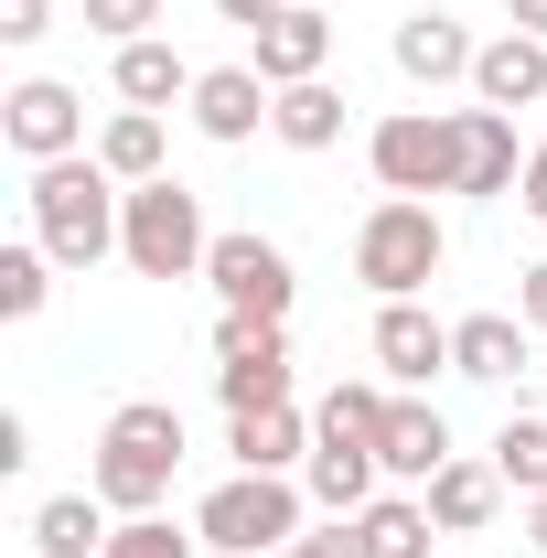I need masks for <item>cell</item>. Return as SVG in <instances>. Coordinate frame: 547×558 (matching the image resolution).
I'll return each instance as SVG.
<instances>
[{
	"instance_id": "1",
	"label": "cell",
	"mask_w": 547,
	"mask_h": 558,
	"mask_svg": "<svg viewBox=\"0 0 547 558\" xmlns=\"http://www.w3.org/2000/svg\"><path fill=\"white\" fill-rule=\"evenodd\" d=\"M33 236L54 247V269H97L119 258V226H130V183L97 161V150H65V161H33Z\"/></svg>"
},
{
	"instance_id": "2",
	"label": "cell",
	"mask_w": 547,
	"mask_h": 558,
	"mask_svg": "<svg viewBox=\"0 0 547 558\" xmlns=\"http://www.w3.org/2000/svg\"><path fill=\"white\" fill-rule=\"evenodd\" d=\"M183 409L172 398H119L108 429H97V462H86V494H108V515H161V494L183 473Z\"/></svg>"
},
{
	"instance_id": "3",
	"label": "cell",
	"mask_w": 547,
	"mask_h": 558,
	"mask_svg": "<svg viewBox=\"0 0 547 558\" xmlns=\"http://www.w3.org/2000/svg\"><path fill=\"white\" fill-rule=\"evenodd\" d=\"M451 258V226L429 215V194H376L365 226H354V279L376 290V301H418L429 279Z\"/></svg>"
},
{
	"instance_id": "4",
	"label": "cell",
	"mask_w": 547,
	"mask_h": 558,
	"mask_svg": "<svg viewBox=\"0 0 547 558\" xmlns=\"http://www.w3.org/2000/svg\"><path fill=\"white\" fill-rule=\"evenodd\" d=\"M119 258L139 279H205L215 258V226H205V194L194 183H130V226H119Z\"/></svg>"
},
{
	"instance_id": "5",
	"label": "cell",
	"mask_w": 547,
	"mask_h": 558,
	"mask_svg": "<svg viewBox=\"0 0 547 558\" xmlns=\"http://www.w3.org/2000/svg\"><path fill=\"white\" fill-rule=\"evenodd\" d=\"M301 505H312V494L290 484V473H226V484L194 505V537L226 548V558H279L301 537Z\"/></svg>"
},
{
	"instance_id": "6",
	"label": "cell",
	"mask_w": 547,
	"mask_h": 558,
	"mask_svg": "<svg viewBox=\"0 0 547 558\" xmlns=\"http://www.w3.org/2000/svg\"><path fill=\"white\" fill-rule=\"evenodd\" d=\"M365 161L387 194H462V108H398L365 130Z\"/></svg>"
},
{
	"instance_id": "7",
	"label": "cell",
	"mask_w": 547,
	"mask_h": 558,
	"mask_svg": "<svg viewBox=\"0 0 547 558\" xmlns=\"http://www.w3.org/2000/svg\"><path fill=\"white\" fill-rule=\"evenodd\" d=\"M290 323H247V312H215V398L226 418L247 409H290Z\"/></svg>"
},
{
	"instance_id": "8",
	"label": "cell",
	"mask_w": 547,
	"mask_h": 558,
	"mask_svg": "<svg viewBox=\"0 0 547 558\" xmlns=\"http://www.w3.org/2000/svg\"><path fill=\"white\" fill-rule=\"evenodd\" d=\"M205 279H215V301H226V312H247V323H290V301H301L290 247L258 236V226H226V236H215V258H205Z\"/></svg>"
},
{
	"instance_id": "9",
	"label": "cell",
	"mask_w": 547,
	"mask_h": 558,
	"mask_svg": "<svg viewBox=\"0 0 547 558\" xmlns=\"http://www.w3.org/2000/svg\"><path fill=\"white\" fill-rule=\"evenodd\" d=\"M0 140H11L22 161H65V150H97V140H86V97H75L65 75H22V86L0 97Z\"/></svg>"
},
{
	"instance_id": "10",
	"label": "cell",
	"mask_w": 547,
	"mask_h": 558,
	"mask_svg": "<svg viewBox=\"0 0 547 558\" xmlns=\"http://www.w3.org/2000/svg\"><path fill=\"white\" fill-rule=\"evenodd\" d=\"M376 376H387V387H429V376H451V323L418 312V301H376Z\"/></svg>"
},
{
	"instance_id": "11",
	"label": "cell",
	"mask_w": 547,
	"mask_h": 558,
	"mask_svg": "<svg viewBox=\"0 0 547 558\" xmlns=\"http://www.w3.org/2000/svg\"><path fill=\"white\" fill-rule=\"evenodd\" d=\"M183 108H194V130H205V140H226V150H236V140H258V130H269L279 86H269L258 65H205Z\"/></svg>"
},
{
	"instance_id": "12",
	"label": "cell",
	"mask_w": 547,
	"mask_h": 558,
	"mask_svg": "<svg viewBox=\"0 0 547 558\" xmlns=\"http://www.w3.org/2000/svg\"><path fill=\"white\" fill-rule=\"evenodd\" d=\"M376 462H387V484H429L440 462H462V451H451V418L429 409L418 387H398V409H387V429H376Z\"/></svg>"
},
{
	"instance_id": "13",
	"label": "cell",
	"mask_w": 547,
	"mask_h": 558,
	"mask_svg": "<svg viewBox=\"0 0 547 558\" xmlns=\"http://www.w3.org/2000/svg\"><path fill=\"white\" fill-rule=\"evenodd\" d=\"M387 54H398V75H409V86H473V65H483V44L451 22V11H409Z\"/></svg>"
},
{
	"instance_id": "14",
	"label": "cell",
	"mask_w": 547,
	"mask_h": 558,
	"mask_svg": "<svg viewBox=\"0 0 547 558\" xmlns=\"http://www.w3.org/2000/svg\"><path fill=\"white\" fill-rule=\"evenodd\" d=\"M526 312H462L451 323V376H473V387H515L526 376Z\"/></svg>"
},
{
	"instance_id": "15",
	"label": "cell",
	"mask_w": 547,
	"mask_h": 558,
	"mask_svg": "<svg viewBox=\"0 0 547 558\" xmlns=\"http://www.w3.org/2000/svg\"><path fill=\"white\" fill-rule=\"evenodd\" d=\"M473 108H505V119H515V108H547V44H537V33H515V22H505V33L483 44Z\"/></svg>"
},
{
	"instance_id": "16",
	"label": "cell",
	"mask_w": 547,
	"mask_h": 558,
	"mask_svg": "<svg viewBox=\"0 0 547 558\" xmlns=\"http://www.w3.org/2000/svg\"><path fill=\"white\" fill-rule=\"evenodd\" d=\"M247 44H258V75H269V86H312V75L333 65V22H323V0H301V11L258 22Z\"/></svg>"
},
{
	"instance_id": "17",
	"label": "cell",
	"mask_w": 547,
	"mask_h": 558,
	"mask_svg": "<svg viewBox=\"0 0 547 558\" xmlns=\"http://www.w3.org/2000/svg\"><path fill=\"white\" fill-rule=\"evenodd\" d=\"M526 161H537V150L515 140L505 108H462V194H483V205H494V194H515V183H526Z\"/></svg>"
},
{
	"instance_id": "18",
	"label": "cell",
	"mask_w": 547,
	"mask_h": 558,
	"mask_svg": "<svg viewBox=\"0 0 547 558\" xmlns=\"http://www.w3.org/2000/svg\"><path fill=\"white\" fill-rule=\"evenodd\" d=\"M387 484V462H376V440H312V462H301V494L323 505V515H365Z\"/></svg>"
},
{
	"instance_id": "19",
	"label": "cell",
	"mask_w": 547,
	"mask_h": 558,
	"mask_svg": "<svg viewBox=\"0 0 547 558\" xmlns=\"http://www.w3.org/2000/svg\"><path fill=\"white\" fill-rule=\"evenodd\" d=\"M312 418H301V398L290 409H247V418H226V451H236V473H301L312 462Z\"/></svg>"
},
{
	"instance_id": "20",
	"label": "cell",
	"mask_w": 547,
	"mask_h": 558,
	"mask_svg": "<svg viewBox=\"0 0 547 558\" xmlns=\"http://www.w3.org/2000/svg\"><path fill=\"white\" fill-rule=\"evenodd\" d=\"M22 537H33V558H108L119 515H108V494H44Z\"/></svg>"
},
{
	"instance_id": "21",
	"label": "cell",
	"mask_w": 547,
	"mask_h": 558,
	"mask_svg": "<svg viewBox=\"0 0 547 558\" xmlns=\"http://www.w3.org/2000/svg\"><path fill=\"white\" fill-rule=\"evenodd\" d=\"M418 494H429V526H440V537H473V526H494V505H505V473L462 451V462H440Z\"/></svg>"
},
{
	"instance_id": "22",
	"label": "cell",
	"mask_w": 547,
	"mask_h": 558,
	"mask_svg": "<svg viewBox=\"0 0 547 558\" xmlns=\"http://www.w3.org/2000/svg\"><path fill=\"white\" fill-rule=\"evenodd\" d=\"M97 161H108L119 183H161V172H172V130H161V108H119V119L97 130Z\"/></svg>"
},
{
	"instance_id": "23",
	"label": "cell",
	"mask_w": 547,
	"mask_h": 558,
	"mask_svg": "<svg viewBox=\"0 0 547 558\" xmlns=\"http://www.w3.org/2000/svg\"><path fill=\"white\" fill-rule=\"evenodd\" d=\"M194 75L205 65H183L161 33L150 44H119V108H172V97H194Z\"/></svg>"
},
{
	"instance_id": "24",
	"label": "cell",
	"mask_w": 547,
	"mask_h": 558,
	"mask_svg": "<svg viewBox=\"0 0 547 558\" xmlns=\"http://www.w3.org/2000/svg\"><path fill=\"white\" fill-rule=\"evenodd\" d=\"M269 140H290V150H333V140H343V86H333V75H312V86H279Z\"/></svg>"
},
{
	"instance_id": "25",
	"label": "cell",
	"mask_w": 547,
	"mask_h": 558,
	"mask_svg": "<svg viewBox=\"0 0 547 558\" xmlns=\"http://www.w3.org/2000/svg\"><path fill=\"white\" fill-rule=\"evenodd\" d=\"M354 526H365L376 558H429V537H440V526H429V494H376Z\"/></svg>"
},
{
	"instance_id": "26",
	"label": "cell",
	"mask_w": 547,
	"mask_h": 558,
	"mask_svg": "<svg viewBox=\"0 0 547 558\" xmlns=\"http://www.w3.org/2000/svg\"><path fill=\"white\" fill-rule=\"evenodd\" d=\"M387 409H398V387H387V376H343L333 398L312 409V429H323V440H376Z\"/></svg>"
},
{
	"instance_id": "27",
	"label": "cell",
	"mask_w": 547,
	"mask_h": 558,
	"mask_svg": "<svg viewBox=\"0 0 547 558\" xmlns=\"http://www.w3.org/2000/svg\"><path fill=\"white\" fill-rule=\"evenodd\" d=\"M44 301H54V247L44 236H11L0 247V323H33Z\"/></svg>"
},
{
	"instance_id": "28",
	"label": "cell",
	"mask_w": 547,
	"mask_h": 558,
	"mask_svg": "<svg viewBox=\"0 0 547 558\" xmlns=\"http://www.w3.org/2000/svg\"><path fill=\"white\" fill-rule=\"evenodd\" d=\"M494 473H505V494H547V418L515 409L505 429H494V451H483Z\"/></svg>"
},
{
	"instance_id": "29",
	"label": "cell",
	"mask_w": 547,
	"mask_h": 558,
	"mask_svg": "<svg viewBox=\"0 0 547 558\" xmlns=\"http://www.w3.org/2000/svg\"><path fill=\"white\" fill-rule=\"evenodd\" d=\"M205 537H183L172 515H119V537H108V558H194Z\"/></svg>"
},
{
	"instance_id": "30",
	"label": "cell",
	"mask_w": 547,
	"mask_h": 558,
	"mask_svg": "<svg viewBox=\"0 0 547 558\" xmlns=\"http://www.w3.org/2000/svg\"><path fill=\"white\" fill-rule=\"evenodd\" d=\"M86 33L119 54V44H150L161 33V0H86Z\"/></svg>"
},
{
	"instance_id": "31",
	"label": "cell",
	"mask_w": 547,
	"mask_h": 558,
	"mask_svg": "<svg viewBox=\"0 0 547 558\" xmlns=\"http://www.w3.org/2000/svg\"><path fill=\"white\" fill-rule=\"evenodd\" d=\"M279 558H376V548H365V526H354V515H323V526H301Z\"/></svg>"
},
{
	"instance_id": "32",
	"label": "cell",
	"mask_w": 547,
	"mask_h": 558,
	"mask_svg": "<svg viewBox=\"0 0 547 558\" xmlns=\"http://www.w3.org/2000/svg\"><path fill=\"white\" fill-rule=\"evenodd\" d=\"M54 33V0H0V44H44Z\"/></svg>"
},
{
	"instance_id": "33",
	"label": "cell",
	"mask_w": 547,
	"mask_h": 558,
	"mask_svg": "<svg viewBox=\"0 0 547 558\" xmlns=\"http://www.w3.org/2000/svg\"><path fill=\"white\" fill-rule=\"evenodd\" d=\"M515 312H526V333H547V258L515 279Z\"/></svg>"
},
{
	"instance_id": "34",
	"label": "cell",
	"mask_w": 547,
	"mask_h": 558,
	"mask_svg": "<svg viewBox=\"0 0 547 558\" xmlns=\"http://www.w3.org/2000/svg\"><path fill=\"white\" fill-rule=\"evenodd\" d=\"M515 205H526V215H537V226H547V150H537V161H526V183H515Z\"/></svg>"
},
{
	"instance_id": "35",
	"label": "cell",
	"mask_w": 547,
	"mask_h": 558,
	"mask_svg": "<svg viewBox=\"0 0 547 558\" xmlns=\"http://www.w3.org/2000/svg\"><path fill=\"white\" fill-rule=\"evenodd\" d=\"M215 11H226L236 33H258V22H279V0H215Z\"/></svg>"
},
{
	"instance_id": "36",
	"label": "cell",
	"mask_w": 547,
	"mask_h": 558,
	"mask_svg": "<svg viewBox=\"0 0 547 558\" xmlns=\"http://www.w3.org/2000/svg\"><path fill=\"white\" fill-rule=\"evenodd\" d=\"M505 22H515V33H537V44H547V0H505Z\"/></svg>"
},
{
	"instance_id": "37",
	"label": "cell",
	"mask_w": 547,
	"mask_h": 558,
	"mask_svg": "<svg viewBox=\"0 0 547 558\" xmlns=\"http://www.w3.org/2000/svg\"><path fill=\"white\" fill-rule=\"evenodd\" d=\"M526 548L547 558V494H526Z\"/></svg>"
},
{
	"instance_id": "38",
	"label": "cell",
	"mask_w": 547,
	"mask_h": 558,
	"mask_svg": "<svg viewBox=\"0 0 547 558\" xmlns=\"http://www.w3.org/2000/svg\"><path fill=\"white\" fill-rule=\"evenodd\" d=\"M279 11H301V0H279Z\"/></svg>"
}]
</instances>
